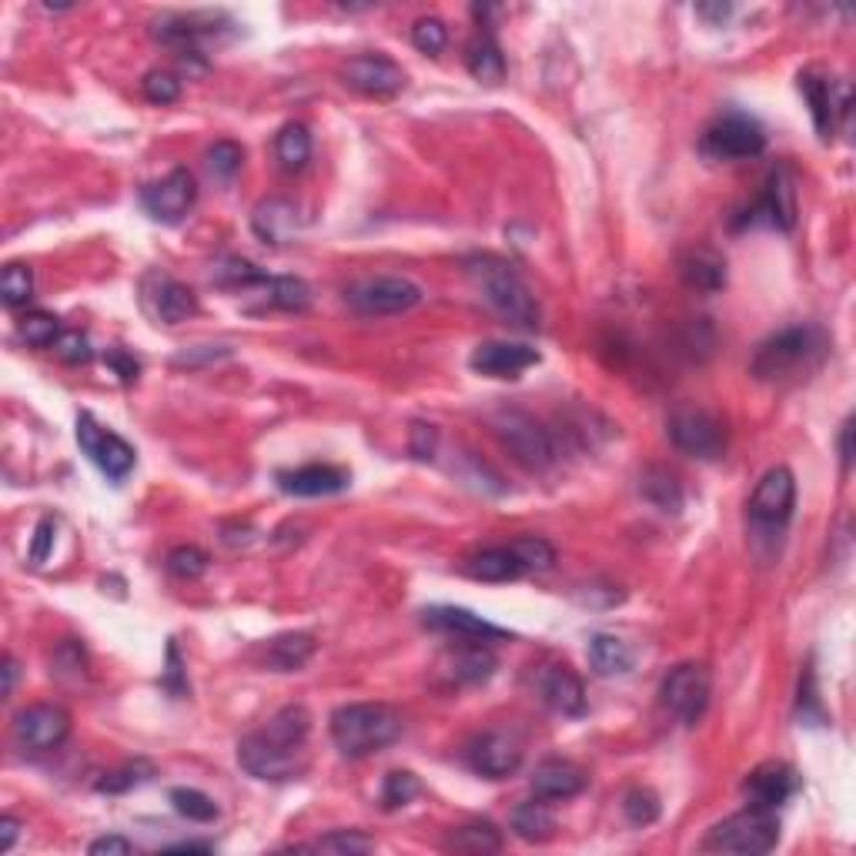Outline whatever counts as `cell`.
<instances>
[{"mask_svg": "<svg viewBox=\"0 0 856 856\" xmlns=\"http://www.w3.org/2000/svg\"><path fill=\"white\" fill-rule=\"evenodd\" d=\"M311 733V713L305 706L278 709L261 729L238 743V766L261 783H288L308 769L305 743Z\"/></svg>", "mask_w": 856, "mask_h": 856, "instance_id": "6da1fadb", "label": "cell"}, {"mask_svg": "<svg viewBox=\"0 0 856 856\" xmlns=\"http://www.w3.org/2000/svg\"><path fill=\"white\" fill-rule=\"evenodd\" d=\"M466 271L496 315H502L509 325L526 328V331L539 328L543 315H539L536 295L529 291V285L519 278V271L509 261H502L496 255H472L466 261Z\"/></svg>", "mask_w": 856, "mask_h": 856, "instance_id": "7a4b0ae2", "label": "cell"}, {"mask_svg": "<svg viewBox=\"0 0 856 856\" xmlns=\"http://www.w3.org/2000/svg\"><path fill=\"white\" fill-rule=\"evenodd\" d=\"M328 729L341 756L361 759L381 753L401 736V716L388 703H348L331 713Z\"/></svg>", "mask_w": 856, "mask_h": 856, "instance_id": "3957f363", "label": "cell"}, {"mask_svg": "<svg viewBox=\"0 0 856 856\" xmlns=\"http://www.w3.org/2000/svg\"><path fill=\"white\" fill-rule=\"evenodd\" d=\"M826 351V338L819 328L813 325H793V328H783L776 335H769L753 361H749V371L759 378V381H783L796 371H806V368H816L819 358Z\"/></svg>", "mask_w": 856, "mask_h": 856, "instance_id": "277c9868", "label": "cell"}, {"mask_svg": "<svg viewBox=\"0 0 856 856\" xmlns=\"http://www.w3.org/2000/svg\"><path fill=\"white\" fill-rule=\"evenodd\" d=\"M776 843H779V819H776V809L746 806V809H739V813L719 819V823L706 833L703 849L759 856V853H769Z\"/></svg>", "mask_w": 856, "mask_h": 856, "instance_id": "5b68a950", "label": "cell"}, {"mask_svg": "<svg viewBox=\"0 0 856 856\" xmlns=\"http://www.w3.org/2000/svg\"><path fill=\"white\" fill-rule=\"evenodd\" d=\"M666 432H669V442L689 459L713 462L726 452L723 421L699 405H679L666 421Z\"/></svg>", "mask_w": 856, "mask_h": 856, "instance_id": "8992f818", "label": "cell"}, {"mask_svg": "<svg viewBox=\"0 0 856 856\" xmlns=\"http://www.w3.org/2000/svg\"><path fill=\"white\" fill-rule=\"evenodd\" d=\"M492 428L499 442L516 456V462H522L526 469H549L556 462V446H553V436L546 432V428L526 415V411H516V408H506L492 418Z\"/></svg>", "mask_w": 856, "mask_h": 856, "instance_id": "52a82bcc", "label": "cell"}, {"mask_svg": "<svg viewBox=\"0 0 856 856\" xmlns=\"http://www.w3.org/2000/svg\"><path fill=\"white\" fill-rule=\"evenodd\" d=\"M421 288L401 275H378V278H361L345 291V301L365 315V318H385V315H401L421 305Z\"/></svg>", "mask_w": 856, "mask_h": 856, "instance_id": "ba28073f", "label": "cell"}, {"mask_svg": "<svg viewBox=\"0 0 856 856\" xmlns=\"http://www.w3.org/2000/svg\"><path fill=\"white\" fill-rule=\"evenodd\" d=\"M709 693H713V673L706 663H679L666 673L659 686L663 706L686 726H696L703 719L709 706Z\"/></svg>", "mask_w": 856, "mask_h": 856, "instance_id": "9c48e42d", "label": "cell"}, {"mask_svg": "<svg viewBox=\"0 0 856 856\" xmlns=\"http://www.w3.org/2000/svg\"><path fill=\"white\" fill-rule=\"evenodd\" d=\"M74 436H78V446H81V452L118 486V482H125L131 472H135V462H138V452L118 436V432H111V428H104V425H98V418L91 415V411H81L78 415V428H74Z\"/></svg>", "mask_w": 856, "mask_h": 856, "instance_id": "30bf717a", "label": "cell"}, {"mask_svg": "<svg viewBox=\"0 0 856 856\" xmlns=\"http://www.w3.org/2000/svg\"><path fill=\"white\" fill-rule=\"evenodd\" d=\"M766 148V131L746 115H723L703 135V155L713 161H743L756 158Z\"/></svg>", "mask_w": 856, "mask_h": 856, "instance_id": "8fae6325", "label": "cell"}, {"mask_svg": "<svg viewBox=\"0 0 856 856\" xmlns=\"http://www.w3.org/2000/svg\"><path fill=\"white\" fill-rule=\"evenodd\" d=\"M68 736H71V713L64 706L38 703L14 716V739L21 749L48 753V749H58Z\"/></svg>", "mask_w": 856, "mask_h": 856, "instance_id": "7c38bea8", "label": "cell"}, {"mask_svg": "<svg viewBox=\"0 0 856 856\" xmlns=\"http://www.w3.org/2000/svg\"><path fill=\"white\" fill-rule=\"evenodd\" d=\"M793 506H796V479L786 466H773L753 499H749V519L753 526H763V529H783L793 516Z\"/></svg>", "mask_w": 856, "mask_h": 856, "instance_id": "4fadbf2b", "label": "cell"}, {"mask_svg": "<svg viewBox=\"0 0 856 856\" xmlns=\"http://www.w3.org/2000/svg\"><path fill=\"white\" fill-rule=\"evenodd\" d=\"M195 198H198V185H195V175L188 168H175L168 178H161V181H155L141 191L145 211L155 221H165V225L181 221L191 211Z\"/></svg>", "mask_w": 856, "mask_h": 856, "instance_id": "5bb4252c", "label": "cell"}, {"mask_svg": "<svg viewBox=\"0 0 856 856\" xmlns=\"http://www.w3.org/2000/svg\"><path fill=\"white\" fill-rule=\"evenodd\" d=\"M341 78L351 91L368 98H395L405 88V71L385 54H358L341 68Z\"/></svg>", "mask_w": 856, "mask_h": 856, "instance_id": "9a60e30c", "label": "cell"}, {"mask_svg": "<svg viewBox=\"0 0 856 856\" xmlns=\"http://www.w3.org/2000/svg\"><path fill=\"white\" fill-rule=\"evenodd\" d=\"M466 759H469V766L479 776L506 779V776H512L522 766V743L516 736H509V733L492 729V733H482V736H476L469 743Z\"/></svg>", "mask_w": 856, "mask_h": 856, "instance_id": "2e32d148", "label": "cell"}, {"mask_svg": "<svg viewBox=\"0 0 856 856\" xmlns=\"http://www.w3.org/2000/svg\"><path fill=\"white\" fill-rule=\"evenodd\" d=\"M539 351L532 345H522V341H482L469 365L472 371L479 375H489V378H519L526 368L539 365Z\"/></svg>", "mask_w": 856, "mask_h": 856, "instance_id": "e0dca14e", "label": "cell"}, {"mask_svg": "<svg viewBox=\"0 0 856 856\" xmlns=\"http://www.w3.org/2000/svg\"><path fill=\"white\" fill-rule=\"evenodd\" d=\"M799 91L809 104V115H813V125H816V135L823 141L833 138V128H836V118L846 115L849 108V88L846 84H833L826 78H816V74H799Z\"/></svg>", "mask_w": 856, "mask_h": 856, "instance_id": "ac0fdd59", "label": "cell"}, {"mask_svg": "<svg viewBox=\"0 0 856 856\" xmlns=\"http://www.w3.org/2000/svg\"><path fill=\"white\" fill-rule=\"evenodd\" d=\"M421 623L436 633H449L456 639H479V643H492V639H509V629L476 616L472 609L462 606H432L421 613Z\"/></svg>", "mask_w": 856, "mask_h": 856, "instance_id": "d6986e66", "label": "cell"}, {"mask_svg": "<svg viewBox=\"0 0 856 856\" xmlns=\"http://www.w3.org/2000/svg\"><path fill=\"white\" fill-rule=\"evenodd\" d=\"M145 305L165 325H181L198 311L195 291L181 281H175L171 275H158V271L145 281Z\"/></svg>", "mask_w": 856, "mask_h": 856, "instance_id": "ffe728a7", "label": "cell"}, {"mask_svg": "<svg viewBox=\"0 0 856 856\" xmlns=\"http://www.w3.org/2000/svg\"><path fill=\"white\" fill-rule=\"evenodd\" d=\"M799 779H796V769L789 763H763L756 766L746 783H743V793L749 796V806H759V809H779L793 793H796Z\"/></svg>", "mask_w": 856, "mask_h": 856, "instance_id": "44dd1931", "label": "cell"}, {"mask_svg": "<svg viewBox=\"0 0 856 856\" xmlns=\"http://www.w3.org/2000/svg\"><path fill=\"white\" fill-rule=\"evenodd\" d=\"M278 489L288 492V496H298V499H318V496H335V492H345L351 476L338 466H301V469H288V472H278L275 476Z\"/></svg>", "mask_w": 856, "mask_h": 856, "instance_id": "7402d4cb", "label": "cell"}, {"mask_svg": "<svg viewBox=\"0 0 856 856\" xmlns=\"http://www.w3.org/2000/svg\"><path fill=\"white\" fill-rule=\"evenodd\" d=\"M759 218L773 228H783V231H789L796 225V188H793V175H789L786 165H779L769 175L763 198L749 211V221H759Z\"/></svg>", "mask_w": 856, "mask_h": 856, "instance_id": "603a6c76", "label": "cell"}, {"mask_svg": "<svg viewBox=\"0 0 856 856\" xmlns=\"http://www.w3.org/2000/svg\"><path fill=\"white\" fill-rule=\"evenodd\" d=\"M251 231L271 248H285L298 235V208L288 198H265L251 211Z\"/></svg>", "mask_w": 856, "mask_h": 856, "instance_id": "cb8c5ba5", "label": "cell"}, {"mask_svg": "<svg viewBox=\"0 0 856 856\" xmlns=\"http://www.w3.org/2000/svg\"><path fill=\"white\" fill-rule=\"evenodd\" d=\"M539 696L549 709H556L563 716H583L586 713V686L566 663L546 666L539 673Z\"/></svg>", "mask_w": 856, "mask_h": 856, "instance_id": "d4e9b609", "label": "cell"}, {"mask_svg": "<svg viewBox=\"0 0 856 856\" xmlns=\"http://www.w3.org/2000/svg\"><path fill=\"white\" fill-rule=\"evenodd\" d=\"M496 666H499L496 653L479 639H462L456 649L446 653V663H442L449 679L459 686H479V683L492 679Z\"/></svg>", "mask_w": 856, "mask_h": 856, "instance_id": "484cf974", "label": "cell"}, {"mask_svg": "<svg viewBox=\"0 0 856 856\" xmlns=\"http://www.w3.org/2000/svg\"><path fill=\"white\" fill-rule=\"evenodd\" d=\"M466 576L479 579V583H516L522 579L529 569L526 563L519 559L516 546H496V549H482L476 553L466 566Z\"/></svg>", "mask_w": 856, "mask_h": 856, "instance_id": "4316f807", "label": "cell"}, {"mask_svg": "<svg viewBox=\"0 0 856 856\" xmlns=\"http://www.w3.org/2000/svg\"><path fill=\"white\" fill-rule=\"evenodd\" d=\"M586 789V773L573 763L549 759L532 773V793L539 799H573Z\"/></svg>", "mask_w": 856, "mask_h": 856, "instance_id": "83f0119b", "label": "cell"}, {"mask_svg": "<svg viewBox=\"0 0 856 856\" xmlns=\"http://www.w3.org/2000/svg\"><path fill=\"white\" fill-rule=\"evenodd\" d=\"M679 271H683V281L689 288L706 291V295H713V291H719L726 285V261L716 251H709V248L686 251L683 261H679Z\"/></svg>", "mask_w": 856, "mask_h": 856, "instance_id": "f1b7e54d", "label": "cell"}, {"mask_svg": "<svg viewBox=\"0 0 856 856\" xmlns=\"http://www.w3.org/2000/svg\"><path fill=\"white\" fill-rule=\"evenodd\" d=\"M315 656V639L308 633H285L275 636L265 649V663L275 673H298Z\"/></svg>", "mask_w": 856, "mask_h": 856, "instance_id": "f546056e", "label": "cell"}, {"mask_svg": "<svg viewBox=\"0 0 856 856\" xmlns=\"http://www.w3.org/2000/svg\"><path fill=\"white\" fill-rule=\"evenodd\" d=\"M512 833L526 843H546L556 836V816L543 799L519 803L512 809Z\"/></svg>", "mask_w": 856, "mask_h": 856, "instance_id": "4dcf8cb0", "label": "cell"}, {"mask_svg": "<svg viewBox=\"0 0 856 856\" xmlns=\"http://www.w3.org/2000/svg\"><path fill=\"white\" fill-rule=\"evenodd\" d=\"M466 68H469V74L476 78V81H482V84H502L506 81V58H502V48L489 38V34H482V38H476L472 44H469V54H466Z\"/></svg>", "mask_w": 856, "mask_h": 856, "instance_id": "1f68e13d", "label": "cell"}, {"mask_svg": "<svg viewBox=\"0 0 856 856\" xmlns=\"http://www.w3.org/2000/svg\"><path fill=\"white\" fill-rule=\"evenodd\" d=\"M589 663L599 676H626L633 669V649L619 636L599 633L589 643Z\"/></svg>", "mask_w": 856, "mask_h": 856, "instance_id": "d6a6232c", "label": "cell"}, {"mask_svg": "<svg viewBox=\"0 0 856 856\" xmlns=\"http://www.w3.org/2000/svg\"><path fill=\"white\" fill-rule=\"evenodd\" d=\"M275 155H278V165L285 171H301L308 165V158H311V135H308V128L298 125V121L285 125L278 131V138H275Z\"/></svg>", "mask_w": 856, "mask_h": 856, "instance_id": "836d02e7", "label": "cell"}, {"mask_svg": "<svg viewBox=\"0 0 856 856\" xmlns=\"http://www.w3.org/2000/svg\"><path fill=\"white\" fill-rule=\"evenodd\" d=\"M261 291H265L268 305H275L281 311H305L311 305V288L295 275H278V278L268 275Z\"/></svg>", "mask_w": 856, "mask_h": 856, "instance_id": "e575fe53", "label": "cell"}, {"mask_svg": "<svg viewBox=\"0 0 856 856\" xmlns=\"http://www.w3.org/2000/svg\"><path fill=\"white\" fill-rule=\"evenodd\" d=\"M502 843L506 839H502L499 826H492V823H466V826L452 829L446 839L449 849H462V853H499Z\"/></svg>", "mask_w": 856, "mask_h": 856, "instance_id": "d590c367", "label": "cell"}, {"mask_svg": "<svg viewBox=\"0 0 856 856\" xmlns=\"http://www.w3.org/2000/svg\"><path fill=\"white\" fill-rule=\"evenodd\" d=\"M221 288H261L265 285V271L261 268H255L251 261H245V258H238V255H228V258H221L218 265H215V275H211Z\"/></svg>", "mask_w": 856, "mask_h": 856, "instance_id": "8d00e7d4", "label": "cell"}, {"mask_svg": "<svg viewBox=\"0 0 856 856\" xmlns=\"http://www.w3.org/2000/svg\"><path fill=\"white\" fill-rule=\"evenodd\" d=\"M643 496L653 506H659L663 512H679V506H683V489H679L676 476H669L666 469H649L643 476Z\"/></svg>", "mask_w": 856, "mask_h": 856, "instance_id": "74e56055", "label": "cell"}, {"mask_svg": "<svg viewBox=\"0 0 856 856\" xmlns=\"http://www.w3.org/2000/svg\"><path fill=\"white\" fill-rule=\"evenodd\" d=\"M171 806L185 816V819H191V823H215L218 819V803L208 796V793H201V789H191V786H175L171 789Z\"/></svg>", "mask_w": 856, "mask_h": 856, "instance_id": "f35d334b", "label": "cell"}, {"mask_svg": "<svg viewBox=\"0 0 856 856\" xmlns=\"http://www.w3.org/2000/svg\"><path fill=\"white\" fill-rule=\"evenodd\" d=\"M18 331H21V338H24L28 345H34V348H48V345H54V341L64 335V331H61V321H58L51 311H28V315L21 318Z\"/></svg>", "mask_w": 856, "mask_h": 856, "instance_id": "ab89813d", "label": "cell"}, {"mask_svg": "<svg viewBox=\"0 0 856 856\" xmlns=\"http://www.w3.org/2000/svg\"><path fill=\"white\" fill-rule=\"evenodd\" d=\"M151 776H155L151 763H145V759H131V763H125V766H118V769L104 773V776L98 779V793H128V789L141 786V783H145V779H151Z\"/></svg>", "mask_w": 856, "mask_h": 856, "instance_id": "60d3db41", "label": "cell"}, {"mask_svg": "<svg viewBox=\"0 0 856 856\" xmlns=\"http://www.w3.org/2000/svg\"><path fill=\"white\" fill-rule=\"evenodd\" d=\"M418 793H421V783H418L415 773H408V769H391V773L385 776V783H381V806H385V809H401V806H408Z\"/></svg>", "mask_w": 856, "mask_h": 856, "instance_id": "b9f144b4", "label": "cell"}, {"mask_svg": "<svg viewBox=\"0 0 856 856\" xmlns=\"http://www.w3.org/2000/svg\"><path fill=\"white\" fill-rule=\"evenodd\" d=\"M298 849H318V853H368L375 849V839L358 833V829H335V833H325L318 836L315 843H305Z\"/></svg>", "mask_w": 856, "mask_h": 856, "instance_id": "7bdbcfd3", "label": "cell"}, {"mask_svg": "<svg viewBox=\"0 0 856 856\" xmlns=\"http://www.w3.org/2000/svg\"><path fill=\"white\" fill-rule=\"evenodd\" d=\"M0 295H4V305L8 308H21L31 301L34 295V275L28 265H8L4 268V278H0Z\"/></svg>", "mask_w": 856, "mask_h": 856, "instance_id": "ee69618b", "label": "cell"}, {"mask_svg": "<svg viewBox=\"0 0 856 856\" xmlns=\"http://www.w3.org/2000/svg\"><path fill=\"white\" fill-rule=\"evenodd\" d=\"M205 158H208V171L215 178L231 181L241 171V165H245V148L238 141H215Z\"/></svg>", "mask_w": 856, "mask_h": 856, "instance_id": "f6af8a7d", "label": "cell"}, {"mask_svg": "<svg viewBox=\"0 0 856 856\" xmlns=\"http://www.w3.org/2000/svg\"><path fill=\"white\" fill-rule=\"evenodd\" d=\"M623 813L633 826H649L659 819V796L646 786H633L623 799Z\"/></svg>", "mask_w": 856, "mask_h": 856, "instance_id": "bcb514c9", "label": "cell"}, {"mask_svg": "<svg viewBox=\"0 0 856 856\" xmlns=\"http://www.w3.org/2000/svg\"><path fill=\"white\" fill-rule=\"evenodd\" d=\"M411 44L421 51V54H442L446 51V44H449V31H446V24L439 21V18H421V21H415V28H411Z\"/></svg>", "mask_w": 856, "mask_h": 856, "instance_id": "7dc6e473", "label": "cell"}, {"mask_svg": "<svg viewBox=\"0 0 856 856\" xmlns=\"http://www.w3.org/2000/svg\"><path fill=\"white\" fill-rule=\"evenodd\" d=\"M168 573L178 579H198L208 573V553H201L198 546H178L168 553Z\"/></svg>", "mask_w": 856, "mask_h": 856, "instance_id": "c3c4849f", "label": "cell"}, {"mask_svg": "<svg viewBox=\"0 0 856 856\" xmlns=\"http://www.w3.org/2000/svg\"><path fill=\"white\" fill-rule=\"evenodd\" d=\"M512 546H516V553H519V559L526 563L529 573H546V569L556 566V549H553L546 539H539V536L516 539Z\"/></svg>", "mask_w": 856, "mask_h": 856, "instance_id": "681fc988", "label": "cell"}, {"mask_svg": "<svg viewBox=\"0 0 856 856\" xmlns=\"http://www.w3.org/2000/svg\"><path fill=\"white\" fill-rule=\"evenodd\" d=\"M141 88H145V98L151 101V104H175L178 98H181V81L175 78V74H168V71H148L145 74V81H141Z\"/></svg>", "mask_w": 856, "mask_h": 856, "instance_id": "f907efd6", "label": "cell"}, {"mask_svg": "<svg viewBox=\"0 0 856 856\" xmlns=\"http://www.w3.org/2000/svg\"><path fill=\"white\" fill-rule=\"evenodd\" d=\"M54 351H58V358L68 361V365H88V361L94 358V348H91L88 335H81V331H64V335L54 341Z\"/></svg>", "mask_w": 856, "mask_h": 856, "instance_id": "816d5d0a", "label": "cell"}, {"mask_svg": "<svg viewBox=\"0 0 856 856\" xmlns=\"http://www.w3.org/2000/svg\"><path fill=\"white\" fill-rule=\"evenodd\" d=\"M436 442H439V428L436 425H425V421H415L411 425V456L415 459H432L436 456Z\"/></svg>", "mask_w": 856, "mask_h": 856, "instance_id": "f5cc1de1", "label": "cell"}, {"mask_svg": "<svg viewBox=\"0 0 856 856\" xmlns=\"http://www.w3.org/2000/svg\"><path fill=\"white\" fill-rule=\"evenodd\" d=\"M54 536H58V522H54V516H44V519L38 522V529H34V539H31V563H34V566H41V563L51 556Z\"/></svg>", "mask_w": 856, "mask_h": 856, "instance_id": "db71d44e", "label": "cell"}, {"mask_svg": "<svg viewBox=\"0 0 856 856\" xmlns=\"http://www.w3.org/2000/svg\"><path fill=\"white\" fill-rule=\"evenodd\" d=\"M104 361L111 365V371H115V375H118L125 385L138 381V375H141V365H138V358H135V355H128L125 348H108Z\"/></svg>", "mask_w": 856, "mask_h": 856, "instance_id": "11a10c76", "label": "cell"}, {"mask_svg": "<svg viewBox=\"0 0 856 856\" xmlns=\"http://www.w3.org/2000/svg\"><path fill=\"white\" fill-rule=\"evenodd\" d=\"M165 686H168L175 696H185V689H188L185 673H181V659H178V646H175V643L168 646V673H165Z\"/></svg>", "mask_w": 856, "mask_h": 856, "instance_id": "9f6ffc18", "label": "cell"}, {"mask_svg": "<svg viewBox=\"0 0 856 856\" xmlns=\"http://www.w3.org/2000/svg\"><path fill=\"white\" fill-rule=\"evenodd\" d=\"M135 846L125 839V836H101V839H94L91 846H88V853L91 856H128Z\"/></svg>", "mask_w": 856, "mask_h": 856, "instance_id": "6f0895ef", "label": "cell"}, {"mask_svg": "<svg viewBox=\"0 0 856 856\" xmlns=\"http://www.w3.org/2000/svg\"><path fill=\"white\" fill-rule=\"evenodd\" d=\"M839 459H843V469H849V462H853V418H846L843 428H839Z\"/></svg>", "mask_w": 856, "mask_h": 856, "instance_id": "680465c9", "label": "cell"}, {"mask_svg": "<svg viewBox=\"0 0 856 856\" xmlns=\"http://www.w3.org/2000/svg\"><path fill=\"white\" fill-rule=\"evenodd\" d=\"M18 829H21V823L14 819V816H4L0 819V849H11L14 846V839H18Z\"/></svg>", "mask_w": 856, "mask_h": 856, "instance_id": "91938a15", "label": "cell"}, {"mask_svg": "<svg viewBox=\"0 0 856 856\" xmlns=\"http://www.w3.org/2000/svg\"><path fill=\"white\" fill-rule=\"evenodd\" d=\"M696 14L706 18V21H713V24H723V21L733 14V4H699Z\"/></svg>", "mask_w": 856, "mask_h": 856, "instance_id": "94428289", "label": "cell"}, {"mask_svg": "<svg viewBox=\"0 0 856 856\" xmlns=\"http://www.w3.org/2000/svg\"><path fill=\"white\" fill-rule=\"evenodd\" d=\"M4 696H11L14 693V683H18V663H14V656H4Z\"/></svg>", "mask_w": 856, "mask_h": 856, "instance_id": "6125c7cd", "label": "cell"}, {"mask_svg": "<svg viewBox=\"0 0 856 856\" xmlns=\"http://www.w3.org/2000/svg\"><path fill=\"white\" fill-rule=\"evenodd\" d=\"M215 846L211 843H195V839H188V843H175V846H168V853H211Z\"/></svg>", "mask_w": 856, "mask_h": 856, "instance_id": "be15d7a7", "label": "cell"}]
</instances>
